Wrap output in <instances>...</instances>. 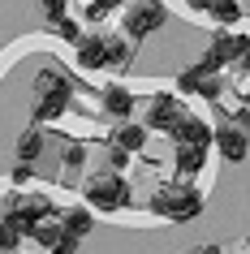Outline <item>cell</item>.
Segmentation results:
<instances>
[{"label": "cell", "mask_w": 250, "mask_h": 254, "mask_svg": "<svg viewBox=\"0 0 250 254\" xmlns=\"http://www.w3.org/2000/svg\"><path fill=\"white\" fill-rule=\"evenodd\" d=\"M69 99H74V82L56 69H39V78H35V129L65 117Z\"/></svg>", "instance_id": "6da1fadb"}, {"label": "cell", "mask_w": 250, "mask_h": 254, "mask_svg": "<svg viewBox=\"0 0 250 254\" xmlns=\"http://www.w3.org/2000/svg\"><path fill=\"white\" fill-rule=\"evenodd\" d=\"M151 211L164 215V220L185 224V220H194V215L203 211V194H198L190 181H177V186H164V190L151 194Z\"/></svg>", "instance_id": "7a4b0ae2"}, {"label": "cell", "mask_w": 250, "mask_h": 254, "mask_svg": "<svg viewBox=\"0 0 250 254\" xmlns=\"http://www.w3.org/2000/svg\"><path fill=\"white\" fill-rule=\"evenodd\" d=\"M82 194H86V202H91L95 211H121V207L130 202V186H125V177H117V173L91 177V181L82 186Z\"/></svg>", "instance_id": "3957f363"}, {"label": "cell", "mask_w": 250, "mask_h": 254, "mask_svg": "<svg viewBox=\"0 0 250 254\" xmlns=\"http://www.w3.org/2000/svg\"><path fill=\"white\" fill-rule=\"evenodd\" d=\"M246 35H233V30H220L216 35V43H211V52L198 61V69L207 73V78H216L224 65H233V61H246Z\"/></svg>", "instance_id": "277c9868"}, {"label": "cell", "mask_w": 250, "mask_h": 254, "mask_svg": "<svg viewBox=\"0 0 250 254\" xmlns=\"http://www.w3.org/2000/svg\"><path fill=\"white\" fill-rule=\"evenodd\" d=\"M164 4H156V0H134L130 9H125V35L130 39H147L151 30L164 26Z\"/></svg>", "instance_id": "5b68a950"}, {"label": "cell", "mask_w": 250, "mask_h": 254, "mask_svg": "<svg viewBox=\"0 0 250 254\" xmlns=\"http://www.w3.org/2000/svg\"><path fill=\"white\" fill-rule=\"evenodd\" d=\"M172 138H177L181 147H190V151H203V155H207V147H211V129H207L198 117H177Z\"/></svg>", "instance_id": "8992f818"}, {"label": "cell", "mask_w": 250, "mask_h": 254, "mask_svg": "<svg viewBox=\"0 0 250 254\" xmlns=\"http://www.w3.org/2000/svg\"><path fill=\"white\" fill-rule=\"evenodd\" d=\"M211 142L220 147V155L229 164H242V160H246V134H242V125H220V129L211 134Z\"/></svg>", "instance_id": "52a82bcc"}, {"label": "cell", "mask_w": 250, "mask_h": 254, "mask_svg": "<svg viewBox=\"0 0 250 254\" xmlns=\"http://www.w3.org/2000/svg\"><path fill=\"white\" fill-rule=\"evenodd\" d=\"M177 117H181V108H177V99H172V95H156V99H151V108H147V125H156V129H164V134H172Z\"/></svg>", "instance_id": "ba28073f"}, {"label": "cell", "mask_w": 250, "mask_h": 254, "mask_svg": "<svg viewBox=\"0 0 250 254\" xmlns=\"http://www.w3.org/2000/svg\"><path fill=\"white\" fill-rule=\"evenodd\" d=\"M143 147H147V129H143V125H130V121H121L117 134H112V151L130 155V151H143Z\"/></svg>", "instance_id": "9c48e42d"}, {"label": "cell", "mask_w": 250, "mask_h": 254, "mask_svg": "<svg viewBox=\"0 0 250 254\" xmlns=\"http://www.w3.org/2000/svg\"><path fill=\"white\" fill-rule=\"evenodd\" d=\"M56 224H61V233L74 241H82L86 233H91V215H86V207H69L65 215H56Z\"/></svg>", "instance_id": "30bf717a"}, {"label": "cell", "mask_w": 250, "mask_h": 254, "mask_svg": "<svg viewBox=\"0 0 250 254\" xmlns=\"http://www.w3.org/2000/svg\"><path fill=\"white\" fill-rule=\"evenodd\" d=\"M74 48H78V65L82 69H104V39L99 35H82Z\"/></svg>", "instance_id": "8fae6325"}, {"label": "cell", "mask_w": 250, "mask_h": 254, "mask_svg": "<svg viewBox=\"0 0 250 254\" xmlns=\"http://www.w3.org/2000/svg\"><path fill=\"white\" fill-rule=\"evenodd\" d=\"M104 112L117 117V121H125L134 112V95L125 91V86H104Z\"/></svg>", "instance_id": "7c38bea8"}, {"label": "cell", "mask_w": 250, "mask_h": 254, "mask_svg": "<svg viewBox=\"0 0 250 254\" xmlns=\"http://www.w3.org/2000/svg\"><path fill=\"white\" fill-rule=\"evenodd\" d=\"M39 151H43V129H35V125H30L26 134L17 138V160L30 168V160H39Z\"/></svg>", "instance_id": "4fadbf2b"}, {"label": "cell", "mask_w": 250, "mask_h": 254, "mask_svg": "<svg viewBox=\"0 0 250 254\" xmlns=\"http://www.w3.org/2000/svg\"><path fill=\"white\" fill-rule=\"evenodd\" d=\"M17 237H26V228L17 224L9 211H0V250H4V254H13V250H17Z\"/></svg>", "instance_id": "5bb4252c"}, {"label": "cell", "mask_w": 250, "mask_h": 254, "mask_svg": "<svg viewBox=\"0 0 250 254\" xmlns=\"http://www.w3.org/2000/svg\"><path fill=\"white\" fill-rule=\"evenodd\" d=\"M130 56H134L130 39H104V65H112V69H125V65H130Z\"/></svg>", "instance_id": "9a60e30c"}, {"label": "cell", "mask_w": 250, "mask_h": 254, "mask_svg": "<svg viewBox=\"0 0 250 254\" xmlns=\"http://www.w3.org/2000/svg\"><path fill=\"white\" fill-rule=\"evenodd\" d=\"M207 13L216 17L224 30H229L233 22H242V4H237V0H211V4H207Z\"/></svg>", "instance_id": "2e32d148"}, {"label": "cell", "mask_w": 250, "mask_h": 254, "mask_svg": "<svg viewBox=\"0 0 250 254\" xmlns=\"http://www.w3.org/2000/svg\"><path fill=\"white\" fill-rule=\"evenodd\" d=\"M30 237L39 241L43 250H52V246H56L61 237H65V233H61V224H56V220H43V224H35V228H30Z\"/></svg>", "instance_id": "e0dca14e"}, {"label": "cell", "mask_w": 250, "mask_h": 254, "mask_svg": "<svg viewBox=\"0 0 250 254\" xmlns=\"http://www.w3.org/2000/svg\"><path fill=\"white\" fill-rule=\"evenodd\" d=\"M198 168H203V151L177 147V173H198Z\"/></svg>", "instance_id": "ac0fdd59"}, {"label": "cell", "mask_w": 250, "mask_h": 254, "mask_svg": "<svg viewBox=\"0 0 250 254\" xmlns=\"http://www.w3.org/2000/svg\"><path fill=\"white\" fill-rule=\"evenodd\" d=\"M82 164H86V147H82V142H69L65 147V177H74Z\"/></svg>", "instance_id": "d6986e66"}, {"label": "cell", "mask_w": 250, "mask_h": 254, "mask_svg": "<svg viewBox=\"0 0 250 254\" xmlns=\"http://www.w3.org/2000/svg\"><path fill=\"white\" fill-rule=\"evenodd\" d=\"M52 26H56V35H61L65 43H78V39H82V26H78V22H74L69 13H65V17H56Z\"/></svg>", "instance_id": "ffe728a7"}, {"label": "cell", "mask_w": 250, "mask_h": 254, "mask_svg": "<svg viewBox=\"0 0 250 254\" xmlns=\"http://www.w3.org/2000/svg\"><path fill=\"white\" fill-rule=\"evenodd\" d=\"M203 82H207V73H203L198 65H190L181 78H177V91H194V95H198V86H203Z\"/></svg>", "instance_id": "44dd1931"}, {"label": "cell", "mask_w": 250, "mask_h": 254, "mask_svg": "<svg viewBox=\"0 0 250 254\" xmlns=\"http://www.w3.org/2000/svg\"><path fill=\"white\" fill-rule=\"evenodd\" d=\"M121 4H125V0H91V4H86V22H99V17H108L112 9H121Z\"/></svg>", "instance_id": "7402d4cb"}, {"label": "cell", "mask_w": 250, "mask_h": 254, "mask_svg": "<svg viewBox=\"0 0 250 254\" xmlns=\"http://www.w3.org/2000/svg\"><path fill=\"white\" fill-rule=\"evenodd\" d=\"M220 91H224V86H220V78H207L203 86H198V95H203V99H220Z\"/></svg>", "instance_id": "603a6c76"}, {"label": "cell", "mask_w": 250, "mask_h": 254, "mask_svg": "<svg viewBox=\"0 0 250 254\" xmlns=\"http://www.w3.org/2000/svg\"><path fill=\"white\" fill-rule=\"evenodd\" d=\"M78 250H82V241H74V237H61L52 246V254H78Z\"/></svg>", "instance_id": "cb8c5ba5"}, {"label": "cell", "mask_w": 250, "mask_h": 254, "mask_svg": "<svg viewBox=\"0 0 250 254\" xmlns=\"http://www.w3.org/2000/svg\"><path fill=\"white\" fill-rule=\"evenodd\" d=\"M43 9H48V22H56V17H65V0H48Z\"/></svg>", "instance_id": "d4e9b609"}, {"label": "cell", "mask_w": 250, "mask_h": 254, "mask_svg": "<svg viewBox=\"0 0 250 254\" xmlns=\"http://www.w3.org/2000/svg\"><path fill=\"white\" fill-rule=\"evenodd\" d=\"M30 177H35V168H26V164H17V168H13V186H26Z\"/></svg>", "instance_id": "484cf974"}, {"label": "cell", "mask_w": 250, "mask_h": 254, "mask_svg": "<svg viewBox=\"0 0 250 254\" xmlns=\"http://www.w3.org/2000/svg\"><path fill=\"white\" fill-rule=\"evenodd\" d=\"M194 254H224L220 246H203V250H194Z\"/></svg>", "instance_id": "4316f807"}, {"label": "cell", "mask_w": 250, "mask_h": 254, "mask_svg": "<svg viewBox=\"0 0 250 254\" xmlns=\"http://www.w3.org/2000/svg\"><path fill=\"white\" fill-rule=\"evenodd\" d=\"M211 0H190V9H207Z\"/></svg>", "instance_id": "83f0119b"}, {"label": "cell", "mask_w": 250, "mask_h": 254, "mask_svg": "<svg viewBox=\"0 0 250 254\" xmlns=\"http://www.w3.org/2000/svg\"><path fill=\"white\" fill-rule=\"evenodd\" d=\"M43 4H48V0H43Z\"/></svg>", "instance_id": "f1b7e54d"}, {"label": "cell", "mask_w": 250, "mask_h": 254, "mask_svg": "<svg viewBox=\"0 0 250 254\" xmlns=\"http://www.w3.org/2000/svg\"><path fill=\"white\" fill-rule=\"evenodd\" d=\"M13 254H17V250H13Z\"/></svg>", "instance_id": "f546056e"}]
</instances>
